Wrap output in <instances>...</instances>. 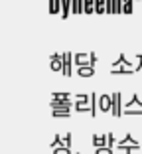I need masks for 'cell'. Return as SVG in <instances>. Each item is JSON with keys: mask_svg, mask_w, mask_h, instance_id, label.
<instances>
[{"mask_svg": "<svg viewBox=\"0 0 142 154\" xmlns=\"http://www.w3.org/2000/svg\"><path fill=\"white\" fill-rule=\"evenodd\" d=\"M99 109H101L103 113L113 111V95H101L99 97Z\"/></svg>", "mask_w": 142, "mask_h": 154, "instance_id": "6da1fadb", "label": "cell"}, {"mask_svg": "<svg viewBox=\"0 0 142 154\" xmlns=\"http://www.w3.org/2000/svg\"><path fill=\"white\" fill-rule=\"evenodd\" d=\"M50 107L51 109H71L75 107V103H71V99H51Z\"/></svg>", "mask_w": 142, "mask_h": 154, "instance_id": "7a4b0ae2", "label": "cell"}, {"mask_svg": "<svg viewBox=\"0 0 142 154\" xmlns=\"http://www.w3.org/2000/svg\"><path fill=\"white\" fill-rule=\"evenodd\" d=\"M115 117H120V93H113V111Z\"/></svg>", "mask_w": 142, "mask_h": 154, "instance_id": "3957f363", "label": "cell"}, {"mask_svg": "<svg viewBox=\"0 0 142 154\" xmlns=\"http://www.w3.org/2000/svg\"><path fill=\"white\" fill-rule=\"evenodd\" d=\"M128 144H136V146H140V144H138V140H134V138H132V134H124V138H122V140H119V142H116V146H119L120 150H122L124 146H128Z\"/></svg>", "mask_w": 142, "mask_h": 154, "instance_id": "277c9868", "label": "cell"}, {"mask_svg": "<svg viewBox=\"0 0 142 154\" xmlns=\"http://www.w3.org/2000/svg\"><path fill=\"white\" fill-rule=\"evenodd\" d=\"M93 146H107V134H93Z\"/></svg>", "mask_w": 142, "mask_h": 154, "instance_id": "5b68a950", "label": "cell"}, {"mask_svg": "<svg viewBox=\"0 0 142 154\" xmlns=\"http://www.w3.org/2000/svg\"><path fill=\"white\" fill-rule=\"evenodd\" d=\"M77 73L81 77H91L93 73H95V71H93V63H89V65H79V71Z\"/></svg>", "mask_w": 142, "mask_h": 154, "instance_id": "8992f818", "label": "cell"}, {"mask_svg": "<svg viewBox=\"0 0 142 154\" xmlns=\"http://www.w3.org/2000/svg\"><path fill=\"white\" fill-rule=\"evenodd\" d=\"M51 115L55 119H67L71 115V109H51Z\"/></svg>", "mask_w": 142, "mask_h": 154, "instance_id": "52a82bcc", "label": "cell"}, {"mask_svg": "<svg viewBox=\"0 0 142 154\" xmlns=\"http://www.w3.org/2000/svg\"><path fill=\"white\" fill-rule=\"evenodd\" d=\"M51 69L53 71H61L63 69V61H61L59 55H51Z\"/></svg>", "mask_w": 142, "mask_h": 154, "instance_id": "ba28073f", "label": "cell"}, {"mask_svg": "<svg viewBox=\"0 0 142 154\" xmlns=\"http://www.w3.org/2000/svg\"><path fill=\"white\" fill-rule=\"evenodd\" d=\"M75 111H79V113L89 111V113H91V101H87V103H85V101H77V103H75Z\"/></svg>", "mask_w": 142, "mask_h": 154, "instance_id": "9c48e42d", "label": "cell"}, {"mask_svg": "<svg viewBox=\"0 0 142 154\" xmlns=\"http://www.w3.org/2000/svg\"><path fill=\"white\" fill-rule=\"evenodd\" d=\"M130 107H142V101L138 95H132L128 103H124V109H130Z\"/></svg>", "mask_w": 142, "mask_h": 154, "instance_id": "30bf717a", "label": "cell"}, {"mask_svg": "<svg viewBox=\"0 0 142 154\" xmlns=\"http://www.w3.org/2000/svg\"><path fill=\"white\" fill-rule=\"evenodd\" d=\"M97 109H99V95L91 93V117L97 115Z\"/></svg>", "mask_w": 142, "mask_h": 154, "instance_id": "8fae6325", "label": "cell"}, {"mask_svg": "<svg viewBox=\"0 0 142 154\" xmlns=\"http://www.w3.org/2000/svg\"><path fill=\"white\" fill-rule=\"evenodd\" d=\"M110 73H113V75H120V73H122V75H130V73H132V69H130V67H119V65H115Z\"/></svg>", "mask_w": 142, "mask_h": 154, "instance_id": "7c38bea8", "label": "cell"}, {"mask_svg": "<svg viewBox=\"0 0 142 154\" xmlns=\"http://www.w3.org/2000/svg\"><path fill=\"white\" fill-rule=\"evenodd\" d=\"M69 57H71L69 54H65V57H63V73L65 75H71V61H69Z\"/></svg>", "mask_w": 142, "mask_h": 154, "instance_id": "4fadbf2b", "label": "cell"}, {"mask_svg": "<svg viewBox=\"0 0 142 154\" xmlns=\"http://www.w3.org/2000/svg\"><path fill=\"white\" fill-rule=\"evenodd\" d=\"M89 61H91V57H87L85 54L75 55V63H77V65H85V63H89Z\"/></svg>", "mask_w": 142, "mask_h": 154, "instance_id": "5bb4252c", "label": "cell"}, {"mask_svg": "<svg viewBox=\"0 0 142 154\" xmlns=\"http://www.w3.org/2000/svg\"><path fill=\"white\" fill-rule=\"evenodd\" d=\"M53 154H71V146H57L53 148Z\"/></svg>", "mask_w": 142, "mask_h": 154, "instance_id": "9a60e30c", "label": "cell"}, {"mask_svg": "<svg viewBox=\"0 0 142 154\" xmlns=\"http://www.w3.org/2000/svg\"><path fill=\"white\" fill-rule=\"evenodd\" d=\"M95 154H113V150H110V146H99V148H95Z\"/></svg>", "mask_w": 142, "mask_h": 154, "instance_id": "2e32d148", "label": "cell"}, {"mask_svg": "<svg viewBox=\"0 0 142 154\" xmlns=\"http://www.w3.org/2000/svg\"><path fill=\"white\" fill-rule=\"evenodd\" d=\"M122 113L124 115H142V107H136V109H132V107H130V109H124Z\"/></svg>", "mask_w": 142, "mask_h": 154, "instance_id": "e0dca14e", "label": "cell"}, {"mask_svg": "<svg viewBox=\"0 0 142 154\" xmlns=\"http://www.w3.org/2000/svg\"><path fill=\"white\" fill-rule=\"evenodd\" d=\"M61 146H71V134H63L61 136Z\"/></svg>", "mask_w": 142, "mask_h": 154, "instance_id": "ac0fdd59", "label": "cell"}, {"mask_svg": "<svg viewBox=\"0 0 142 154\" xmlns=\"http://www.w3.org/2000/svg\"><path fill=\"white\" fill-rule=\"evenodd\" d=\"M51 99H71V95L69 93H53Z\"/></svg>", "mask_w": 142, "mask_h": 154, "instance_id": "d6986e66", "label": "cell"}, {"mask_svg": "<svg viewBox=\"0 0 142 154\" xmlns=\"http://www.w3.org/2000/svg\"><path fill=\"white\" fill-rule=\"evenodd\" d=\"M57 146H61V134H55L53 142H51V148H57Z\"/></svg>", "mask_w": 142, "mask_h": 154, "instance_id": "ffe728a7", "label": "cell"}, {"mask_svg": "<svg viewBox=\"0 0 142 154\" xmlns=\"http://www.w3.org/2000/svg\"><path fill=\"white\" fill-rule=\"evenodd\" d=\"M75 101H91V95H75Z\"/></svg>", "mask_w": 142, "mask_h": 154, "instance_id": "44dd1931", "label": "cell"}, {"mask_svg": "<svg viewBox=\"0 0 142 154\" xmlns=\"http://www.w3.org/2000/svg\"><path fill=\"white\" fill-rule=\"evenodd\" d=\"M107 144H109V146L115 144V136H113V132H109V134H107Z\"/></svg>", "mask_w": 142, "mask_h": 154, "instance_id": "7402d4cb", "label": "cell"}, {"mask_svg": "<svg viewBox=\"0 0 142 154\" xmlns=\"http://www.w3.org/2000/svg\"><path fill=\"white\" fill-rule=\"evenodd\" d=\"M140 146H142V144H140Z\"/></svg>", "mask_w": 142, "mask_h": 154, "instance_id": "603a6c76", "label": "cell"}]
</instances>
